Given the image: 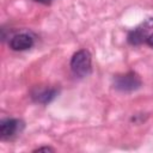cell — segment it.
Instances as JSON below:
<instances>
[{
  "instance_id": "obj_1",
  "label": "cell",
  "mask_w": 153,
  "mask_h": 153,
  "mask_svg": "<svg viewBox=\"0 0 153 153\" xmlns=\"http://www.w3.org/2000/svg\"><path fill=\"white\" fill-rule=\"evenodd\" d=\"M71 69L76 76H87L91 73V54L85 49L76 51L71 60Z\"/></svg>"
},
{
  "instance_id": "obj_2",
  "label": "cell",
  "mask_w": 153,
  "mask_h": 153,
  "mask_svg": "<svg viewBox=\"0 0 153 153\" xmlns=\"http://www.w3.org/2000/svg\"><path fill=\"white\" fill-rule=\"evenodd\" d=\"M141 86V79L135 72L116 75L114 79V87L122 92H131Z\"/></svg>"
},
{
  "instance_id": "obj_3",
  "label": "cell",
  "mask_w": 153,
  "mask_h": 153,
  "mask_svg": "<svg viewBox=\"0 0 153 153\" xmlns=\"http://www.w3.org/2000/svg\"><path fill=\"white\" fill-rule=\"evenodd\" d=\"M24 127V123L16 118H6L0 123V135L2 139L11 137L18 131H20Z\"/></svg>"
},
{
  "instance_id": "obj_4",
  "label": "cell",
  "mask_w": 153,
  "mask_h": 153,
  "mask_svg": "<svg viewBox=\"0 0 153 153\" xmlns=\"http://www.w3.org/2000/svg\"><path fill=\"white\" fill-rule=\"evenodd\" d=\"M153 25V20L149 19L147 23L143 24V26H139L136 29H134L133 31L129 32L128 35V42L133 45H139L141 44L143 41H146L147 38V30Z\"/></svg>"
},
{
  "instance_id": "obj_5",
  "label": "cell",
  "mask_w": 153,
  "mask_h": 153,
  "mask_svg": "<svg viewBox=\"0 0 153 153\" xmlns=\"http://www.w3.org/2000/svg\"><path fill=\"white\" fill-rule=\"evenodd\" d=\"M33 44V38L27 35V33H19L16 35L11 38L10 41V47L13 50L17 51H22V50H26L29 48H31Z\"/></svg>"
},
{
  "instance_id": "obj_6",
  "label": "cell",
  "mask_w": 153,
  "mask_h": 153,
  "mask_svg": "<svg viewBox=\"0 0 153 153\" xmlns=\"http://www.w3.org/2000/svg\"><path fill=\"white\" fill-rule=\"evenodd\" d=\"M57 96V90L55 88H50V87H47V88H36L33 92H32V99L37 103H41V104H48L50 103L55 97Z\"/></svg>"
},
{
  "instance_id": "obj_7",
  "label": "cell",
  "mask_w": 153,
  "mask_h": 153,
  "mask_svg": "<svg viewBox=\"0 0 153 153\" xmlns=\"http://www.w3.org/2000/svg\"><path fill=\"white\" fill-rule=\"evenodd\" d=\"M33 152H54V149L50 147H39V148H36Z\"/></svg>"
},
{
  "instance_id": "obj_8",
  "label": "cell",
  "mask_w": 153,
  "mask_h": 153,
  "mask_svg": "<svg viewBox=\"0 0 153 153\" xmlns=\"http://www.w3.org/2000/svg\"><path fill=\"white\" fill-rule=\"evenodd\" d=\"M146 43H147L149 47L153 48V33H151V35L147 36V38H146Z\"/></svg>"
},
{
  "instance_id": "obj_9",
  "label": "cell",
  "mask_w": 153,
  "mask_h": 153,
  "mask_svg": "<svg viewBox=\"0 0 153 153\" xmlns=\"http://www.w3.org/2000/svg\"><path fill=\"white\" fill-rule=\"evenodd\" d=\"M35 1L41 2V4H44V5H48V4H50V2H51V0H35Z\"/></svg>"
}]
</instances>
